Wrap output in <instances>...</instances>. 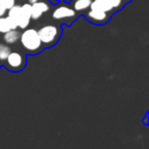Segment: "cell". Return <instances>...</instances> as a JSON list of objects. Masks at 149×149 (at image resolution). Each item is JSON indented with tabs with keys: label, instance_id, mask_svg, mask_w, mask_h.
<instances>
[{
	"label": "cell",
	"instance_id": "obj_1",
	"mask_svg": "<svg viewBox=\"0 0 149 149\" xmlns=\"http://www.w3.org/2000/svg\"><path fill=\"white\" fill-rule=\"evenodd\" d=\"M19 41L24 48L30 53H36L42 47V42L39 38L37 30L33 29H24V32L19 35Z\"/></svg>",
	"mask_w": 149,
	"mask_h": 149
},
{
	"label": "cell",
	"instance_id": "obj_2",
	"mask_svg": "<svg viewBox=\"0 0 149 149\" xmlns=\"http://www.w3.org/2000/svg\"><path fill=\"white\" fill-rule=\"evenodd\" d=\"M38 35L42 42V45H53L59 38V30L54 25H46L38 30Z\"/></svg>",
	"mask_w": 149,
	"mask_h": 149
},
{
	"label": "cell",
	"instance_id": "obj_3",
	"mask_svg": "<svg viewBox=\"0 0 149 149\" xmlns=\"http://www.w3.org/2000/svg\"><path fill=\"white\" fill-rule=\"evenodd\" d=\"M124 4L123 0H92L90 9H99L106 13L120 9Z\"/></svg>",
	"mask_w": 149,
	"mask_h": 149
},
{
	"label": "cell",
	"instance_id": "obj_4",
	"mask_svg": "<svg viewBox=\"0 0 149 149\" xmlns=\"http://www.w3.org/2000/svg\"><path fill=\"white\" fill-rule=\"evenodd\" d=\"M5 61H6V64L9 70H15V72L23 70L26 65L25 56L19 53V52L13 51V50H11L10 53L8 54V56L6 57Z\"/></svg>",
	"mask_w": 149,
	"mask_h": 149
},
{
	"label": "cell",
	"instance_id": "obj_5",
	"mask_svg": "<svg viewBox=\"0 0 149 149\" xmlns=\"http://www.w3.org/2000/svg\"><path fill=\"white\" fill-rule=\"evenodd\" d=\"M50 9V5L47 2H44V1H37V2L33 3L32 4L31 8V19L34 21H37L39 19L44 13H48Z\"/></svg>",
	"mask_w": 149,
	"mask_h": 149
},
{
	"label": "cell",
	"instance_id": "obj_6",
	"mask_svg": "<svg viewBox=\"0 0 149 149\" xmlns=\"http://www.w3.org/2000/svg\"><path fill=\"white\" fill-rule=\"evenodd\" d=\"M87 19L95 24H104L109 19L108 13L99 9H90L87 13Z\"/></svg>",
	"mask_w": 149,
	"mask_h": 149
},
{
	"label": "cell",
	"instance_id": "obj_7",
	"mask_svg": "<svg viewBox=\"0 0 149 149\" xmlns=\"http://www.w3.org/2000/svg\"><path fill=\"white\" fill-rule=\"evenodd\" d=\"M76 15V10L74 8H70L65 5L58 6L54 9L52 13V17L54 19H72Z\"/></svg>",
	"mask_w": 149,
	"mask_h": 149
},
{
	"label": "cell",
	"instance_id": "obj_8",
	"mask_svg": "<svg viewBox=\"0 0 149 149\" xmlns=\"http://www.w3.org/2000/svg\"><path fill=\"white\" fill-rule=\"evenodd\" d=\"M19 35H21V33L17 31V29L9 30V31L4 33V35H3V40H4V42L6 44L11 45V44H15L19 41Z\"/></svg>",
	"mask_w": 149,
	"mask_h": 149
},
{
	"label": "cell",
	"instance_id": "obj_9",
	"mask_svg": "<svg viewBox=\"0 0 149 149\" xmlns=\"http://www.w3.org/2000/svg\"><path fill=\"white\" fill-rule=\"evenodd\" d=\"M92 0H74L72 6L76 11H83L87 10L91 5Z\"/></svg>",
	"mask_w": 149,
	"mask_h": 149
},
{
	"label": "cell",
	"instance_id": "obj_10",
	"mask_svg": "<svg viewBox=\"0 0 149 149\" xmlns=\"http://www.w3.org/2000/svg\"><path fill=\"white\" fill-rule=\"evenodd\" d=\"M7 15L9 17H11L13 19H15L17 23V27H19V17H21V5H17V4L13 5L11 8L8 9Z\"/></svg>",
	"mask_w": 149,
	"mask_h": 149
},
{
	"label": "cell",
	"instance_id": "obj_11",
	"mask_svg": "<svg viewBox=\"0 0 149 149\" xmlns=\"http://www.w3.org/2000/svg\"><path fill=\"white\" fill-rule=\"evenodd\" d=\"M11 49L7 44L5 43H0V60L1 61H5L6 57L8 54L10 53Z\"/></svg>",
	"mask_w": 149,
	"mask_h": 149
},
{
	"label": "cell",
	"instance_id": "obj_12",
	"mask_svg": "<svg viewBox=\"0 0 149 149\" xmlns=\"http://www.w3.org/2000/svg\"><path fill=\"white\" fill-rule=\"evenodd\" d=\"M10 28L8 26V23L6 21V17L3 15V17H0V33L4 34L5 32L9 31Z\"/></svg>",
	"mask_w": 149,
	"mask_h": 149
},
{
	"label": "cell",
	"instance_id": "obj_13",
	"mask_svg": "<svg viewBox=\"0 0 149 149\" xmlns=\"http://www.w3.org/2000/svg\"><path fill=\"white\" fill-rule=\"evenodd\" d=\"M15 1H17V0H0V5H1L5 10H8L9 8H11V7L15 4Z\"/></svg>",
	"mask_w": 149,
	"mask_h": 149
},
{
	"label": "cell",
	"instance_id": "obj_14",
	"mask_svg": "<svg viewBox=\"0 0 149 149\" xmlns=\"http://www.w3.org/2000/svg\"><path fill=\"white\" fill-rule=\"evenodd\" d=\"M5 13H6V10H5V9L3 8L1 5H0V17H3V15H5Z\"/></svg>",
	"mask_w": 149,
	"mask_h": 149
},
{
	"label": "cell",
	"instance_id": "obj_15",
	"mask_svg": "<svg viewBox=\"0 0 149 149\" xmlns=\"http://www.w3.org/2000/svg\"><path fill=\"white\" fill-rule=\"evenodd\" d=\"M37 1H39V0H29V3L30 4H33V3L37 2Z\"/></svg>",
	"mask_w": 149,
	"mask_h": 149
},
{
	"label": "cell",
	"instance_id": "obj_16",
	"mask_svg": "<svg viewBox=\"0 0 149 149\" xmlns=\"http://www.w3.org/2000/svg\"><path fill=\"white\" fill-rule=\"evenodd\" d=\"M123 1H124V2H127V1H129V0H123Z\"/></svg>",
	"mask_w": 149,
	"mask_h": 149
},
{
	"label": "cell",
	"instance_id": "obj_17",
	"mask_svg": "<svg viewBox=\"0 0 149 149\" xmlns=\"http://www.w3.org/2000/svg\"><path fill=\"white\" fill-rule=\"evenodd\" d=\"M58 1H60V0H58Z\"/></svg>",
	"mask_w": 149,
	"mask_h": 149
}]
</instances>
